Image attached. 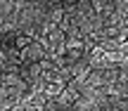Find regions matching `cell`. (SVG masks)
<instances>
[{
	"mask_svg": "<svg viewBox=\"0 0 128 111\" xmlns=\"http://www.w3.org/2000/svg\"><path fill=\"white\" fill-rule=\"evenodd\" d=\"M31 43H36L31 36H26V33H17V50H19V52H22V50H26Z\"/></svg>",
	"mask_w": 128,
	"mask_h": 111,
	"instance_id": "obj_3",
	"label": "cell"
},
{
	"mask_svg": "<svg viewBox=\"0 0 128 111\" xmlns=\"http://www.w3.org/2000/svg\"><path fill=\"white\" fill-rule=\"evenodd\" d=\"M22 59H24V64H40L43 59H48V47L40 40H36L26 50H22Z\"/></svg>",
	"mask_w": 128,
	"mask_h": 111,
	"instance_id": "obj_1",
	"label": "cell"
},
{
	"mask_svg": "<svg viewBox=\"0 0 128 111\" xmlns=\"http://www.w3.org/2000/svg\"><path fill=\"white\" fill-rule=\"evenodd\" d=\"M64 88H66V83H62V80H50V83H43V90H40V92L52 102V99H57L64 92Z\"/></svg>",
	"mask_w": 128,
	"mask_h": 111,
	"instance_id": "obj_2",
	"label": "cell"
}]
</instances>
